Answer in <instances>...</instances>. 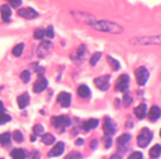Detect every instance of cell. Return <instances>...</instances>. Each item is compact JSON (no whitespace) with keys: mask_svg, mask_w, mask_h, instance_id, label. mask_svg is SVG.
Instances as JSON below:
<instances>
[{"mask_svg":"<svg viewBox=\"0 0 161 159\" xmlns=\"http://www.w3.org/2000/svg\"><path fill=\"white\" fill-rule=\"evenodd\" d=\"M90 27L96 31H99V32H106V33H114V35H119L123 32V27L119 26L114 22H110V21H106V19H96L90 24Z\"/></svg>","mask_w":161,"mask_h":159,"instance_id":"obj_1","label":"cell"},{"mask_svg":"<svg viewBox=\"0 0 161 159\" xmlns=\"http://www.w3.org/2000/svg\"><path fill=\"white\" fill-rule=\"evenodd\" d=\"M161 41L160 36H143V37H134L130 40L131 45H158Z\"/></svg>","mask_w":161,"mask_h":159,"instance_id":"obj_2","label":"cell"},{"mask_svg":"<svg viewBox=\"0 0 161 159\" xmlns=\"http://www.w3.org/2000/svg\"><path fill=\"white\" fill-rule=\"evenodd\" d=\"M52 126L59 130V132H63L67 127L71 126V119L67 115H57V117H52Z\"/></svg>","mask_w":161,"mask_h":159,"instance_id":"obj_3","label":"cell"},{"mask_svg":"<svg viewBox=\"0 0 161 159\" xmlns=\"http://www.w3.org/2000/svg\"><path fill=\"white\" fill-rule=\"evenodd\" d=\"M152 140V132L148 128H142L139 135L137 136V144L139 148H146Z\"/></svg>","mask_w":161,"mask_h":159,"instance_id":"obj_4","label":"cell"},{"mask_svg":"<svg viewBox=\"0 0 161 159\" xmlns=\"http://www.w3.org/2000/svg\"><path fill=\"white\" fill-rule=\"evenodd\" d=\"M136 78H137V84L139 86H144L150 78V72L146 67H138L136 69Z\"/></svg>","mask_w":161,"mask_h":159,"instance_id":"obj_5","label":"cell"},{"mask_svg":"<svg viewBox=\"0 0 161 159\" xmlns=\"http://www.w3.org/2000/svg\"><path fill=\"white\" fill-rule=\"evenodd\" d=\"M85 53H86V48H85V45L84 44H81V45H79L72 53H71V59L75 62V63H81L83 60H84V58H85Z\"/></svg>","mask_w":161,"mask_h":159,"instance_id":"obj_6","label":"cell"},{"mask_svg":"<svg viewBox=\"0 0 161 159\" xmlns=\"http://www.w3.org/2000/svg\"><path fill=\"white\" fill-rule=\"evenodd\" d=\"M129 76L128 74H121L119 78H117V81H116V85H115V90L116 91H120V92H125L128 91L129 89Z\"/></svg>","mask_w":161,"mask_h":159,"instance_id":"obj_7","label":"cell"},{"mask_svg":"<svg viewBox=\"0 0 161 159\" xmlns=\"http://www.w3.org/2000/svg\"><path fill=\"white\" fill-rule=\"evenodd\" d=\"M52 48H53V45H52V43L49 41V40H48V41H43L42 44L37 46V49H36V55L39 58H45L50 53Z\"/></svg>","mask_w":161,"mask_h":159,"instance_id":"obj_8","label":"cell"},{"mask_svg":"<svg viewBox=\"0 0 161 159\" xmlns=\"http://www.w3.org/2000/svg\"><path fill=\"white\" fill-rule=\"evenodd\" d=\"M17 14L19 16V17H22V18H25V19H35L39 14H37V12L35 10V9H32V8H21V9H18V12H17Z\"/></svg>","mask_w":161,"mask_h":159,"instance_id":"obj_9","label":"cell"},{"mask_svg":"<svg viewBox=\"0 0 161 159\" xmlns=\"http://www.w3.org/2000/svg\"><path fill=\"white\" fill-rule=\"evenodd\" d=\"M94 85L102 91L108 90V87H110V76H101V77L94 78Z\"/></svg>","mask_w":161,"mask_h":159,"instance_id":"obj_10","label":"cell"},{"mask_svg":"<svg viewBox=\"0 0 161 159\" xmlns=\"http://www.w3.org/2000/svg\"><path fill=\"white\" fill-rule=\"evenodd\" d=\"M57 101L62 108H69L71 105V94H69V92H66V91L59 92L57 96Z\"/></svg>","mask_w":161,"mask_h":159,"instance_id":"obj_11","label":"cell"},{"mask_svg":"<svg viewBox=\"0 0 161 159\" xmlns=\"http://www.w3.org/2000/svg\"><path fill=\"white\" fill-rule=\"evenodd\" d=\"M103 131L107 136H112L116 134V126L112 122L111 118H106L104 119V123H103Z\"/></svg>","mask_w":161,"mask_h":159,"instance_id":"obj_12","label":"cell"},{"mask_svg":"<svg viewBox=\"0 0 161 159\" xmlns=\"http://www.w3.org/2000/svg\"><path fill=\"white\" fill-rule=\"evenodd\" d=\"M130 135L129 134H124L117 139V148L120 149V151H126L129 144H130Z\"/></svg>","mask_w":161,"mask_h":159,"instance_id":"obj_13","label":"cell"},{"mask_svg":"<svg viewBox=\"0 0 161 159\" xmlns=\"http://www.w3.org/2000/svg\"><path fill=\"white\" fill-rule=\"evenodd\" d=\"M48 86V81H47V78L43 77V76H40L37 80H36V82L34 85V92H42L43 90H45Z\"/></svg>","mask_w":161,"mask_h":159,"instance_id":"obj_14","label":"cell"},{"mask_svg":"<svg viewBox=\"0 0 161 159\" xmlns=\"http://www.w3.org/2000/svg\"><path fill=\"white\" fill-rule=\"evenodd\" d=\"M17 103H18L19 109H25L29 105V103H30V95L27 94V92H25V94L19 95L17 98Z\"/></svg>","mask_w":161,"mask_h":159,"instance_id":"obj_15","label":"cell"},{"mask_svg":"<svg viewBox=\"0 0 161 159\" xmlns=\"http://www.w3.org/2000/svg\"><path fill=\"white\" fill-rule=\"evenodd\" d=\"M64 151V144L63 142H57V145H54V148H53L50 151H49V156H59Z\"/></svg>","mask_w":161,"mask_h":159,"instance_id":"obj_16","label":"cell"},{"mask_svg":"<svg viewBox=\"0 0 161 159\" xmlns=\"http://www.w3.org/2000/svg\"><path fill=\"white\" fill-rule=\"evenodd\" d=\"M0 13H2V18L4 22H9L10 19V16H12V9L9 8V5L7 4H3L0 7Z\"/></svg>","mask_w":161,"mask_h":159,"instance_id":"obj_17","label":"cell"},{"mask_svg":"<svg viewBox=\"0 0 161 159\" xmlns=\"http://www.w3.org/2000/svg\"><path fill=\"white\" fill-rule=\"evenodd\" d=\"M134 114H136V117H137V118L143 119V118L146 117V114H147V105H146L144 103L139 104L138 107H137L136 109H134Z\"/></svg>","mask_w":161,"mask_h":159,"instance_id":"obj_18","label":"cell"},{"mask_svg":"<svg viewBox=\"0 0 161 159\" xmlns=\"http://www.w3.org/2000/svg\"><path fill=\"white\" fill-rule=\"evenodd\" d=\"M77 95L81 99H88L90 96V89L86 85H80L77 87Z\"/></svg>","mask_w":161,"mask_h":159,"instance_id":"obj_19","label":"cell"},{"mask_svg":"<svg viewBox=\"0 0 161 159\" xmlns=\"http://www.w3.org/2000/svg\"><path fill=\"white\" fill-rule=\"evenodd\" d=\"M160 114H161V112H160V108L158 107H156V105L151 107V109L148 110V118H150V121H152V122L157 121V119L160 118Z\"/></svg>","mask_w":161,"mask_h":159,"instance_id":"obj_20","label":"cell"},{"mask_svg":"<svg viewBox=\"0 0 161 159\" xmlns=\"http://www.w3.org/2000/svg\"><path fill=\"white\" fill-rule=\"evenodd\" d=\"M99 125V121L98 119H96V118H90L89 121H86L84 125H83V128H84V131H90V130H93V128H96L97 126Z\"/></svg>","mask_w":161,"mask_h":159,"instance_id":"obj_21","label":"cell"},{"mask_svg":"<svg viewBox=\"0 0 161 159\" xmlns=\"http://www.w3.org/2000/svg\"><path fill=\"white\" fill-rule=\"evenodd\" d=\"M10 137H12V135L9 134V132H4V134H2L0 135V145H3V146H9L10 145Z\"/></svg>","mask_w":161,"mask_h":159,"instance_id":"obj_22","label":"cell"},{"mask_svg":"<svg viewBox=\"0 0 161 159\" xmlns=\"http://www.w3.org/2000/svg\"><path fill=\"white\" fill-rule=\"evenodd\" d=\"M26 151L23 149H14V150H12L10 151V156L13 159H25L26 158Z\"/></svg>","mask_w":161,"mask_h":159,"instance_id":"obj_23","label":"cell"},{"mask_svg":"<svg viewBox=\"0 0 161 159\" xmlns=\"http://www.w3.org/2000/svg\"><path fill=\"white\" fill-rule=\"evenodd\" d=\"M160 154H161V145L160 144H156L155 146H152L151 149H150V155H151V158H158L160 156Z\"/></svg>","mask_w":161,"mask_h":159,"instance_id":"obj_24","label":"cell"},{"mask_svg":"<svg viewBox=\"0 0 161 159\" xmlns=\"http://www.w3.org/2000/svg\"><path fill=\"white\" fill-rule=\"evenodd\" d=\"M42 141L45 144V145H50L56 141V137L53 136L52 134H43L42 135Z\"/></svg>","mask_w":161,"mask_h":159,"instance_id":"obj_25","label":"cell"},{"mask_svg":"<svg viewBox=\"0 0 161 159\" xmlns=\"http://www.w3.org/2000/svg\"><path fill=\"white\" fill-rule=\"evenodd\" d=\"M23 49H25V44H18V45H16L14 48H13V50H12V53H13V55L14 57H21L22 55V53H23Z\"/></svg>","mask_w":161,"mask_h":159,"instance_id":"obj_26","label":"cell"},{"mask_svg":"<svg viewBox=\"0 0 161 159\" xmlns=\"http://www.w3.org/2000/svg\"><path fill=\"white\" fill-rule=\"evenodd\" d=\"M107 62L111 64V67H112L114 71H119V68H120V63H119L117 60H115L112 57H107Z\"/></svg>","mask_w":161,"mask_h":159,"instance_id":"obj_27","label":"cell"},{"mask_svg":"<svg viewBox=\"0 0 161 159\" xmlns=\"http://www.w3.org/2000/svg\"><path fill=\"white\" fill-rule=\"evenodd\" d=\"M32 131H34V135L40 136V135L44 134V127H43L42 125H35L34 128H32Z\"/></svg>","mask_w":161,"mask_h":159,"instance_id":"obj_28","label":"cell"},{"mask_svg":"<svg viewBox=\"0 0 161 159\" xmlns=\"http://www.w3.org/2000/svg\"><path fill=\"white\" fill-rule=\"evenodd\" d=\"M10 115L9 114H7V113H4V112H2L0 113V125H4V123H8L9 121H10Z\"/></svg>","mask_w":161,"mask_h":159,"instance_id":"obj_29","label":"cell"},{"mask_svg":"<svg viewBox=\"0 0 161 159\" xmlns=\"http://www.w3.org/2000/svg\"><path fill=\"white\" fill-rule=\"evenodd\" d=\"M34 37H35L36 40H43V38L45 37V35H44V28H36V31L34 32Z\"/></svg>","mask_w":161,"mask_h":159,"instance_id":"obj_30","label":"cell"},{"mask_svg":"<svg viewBox=\"0 0 161 159\" xmlns=\"http://www.w3.org/2000/svg\"><path fill=\"white\" fill-rule=\"evenodd\" d=\"M13 139H14L16 142H22L23 141V135H22V132L16 130L14 132H13Z\"/></svg>","mask_w":161,"mask_h":159,"instance_id":"obj_31","label":"cell"},{"mask_svg":"<svg viewBox=\"0 0 161 159\" xmlns=\"http://www.w3.org/2000/svg\"><path fill=\"white\" fill-rule=\"evenodd\" d=\"M64 159H83V155L79 151H72L70 154H67V156Z\"/></svg>","mask_w":161,"mask_h":159,"instance_id":"obj_32","label":"cell"},{"mask_svg":"<svg viewBox=\"0 0 161 159\" xmlns=\"http://www.w3.org/2000/svg\"><path fill=\"white\" fill-rule=\"evenodd\" d=\"M44 35H45L47 38H53L54 37V31H53L52 26H49L48 28H44Z\"/></svg>","mask_w":161,"mask_h":159,"instance_id":"obj_33","label":"cell"},{"mask_svg":"<svg viewBox=\"0 0 161 159\" xmlns=\"http://www.w3.org/2000/svg\"><path fill=\"white\" fill-rule=\"evenodd\" d=\"M101 57H102V53H94V54H93V57L90 58V64H92V65H96Z\"/></svg>","mask_w":161,"mask_h":159,"instance_id":"obj_34","label":"cell"},{"mask_svg":"<svg viewBox=\"0 0 161 159\" xmlns=\"http://www.w3.org/2000/svg\"><path fill=\"white\" fill-rule=\"evenodd\" d=\"M30 77H31V74H30L29 71H23L21 73V80H22L23 82H29L30 81Z\"/></svg>","mask_w":161,"mask_h":159,"instance_id":"obj_35","label":"cell"},{"mask_svg":"<svg viewBox=\"0 0 161 159\" xmlns=\"http://www.w3.org/2000/svg\"><path fill=\"white\" fill-rule=\"evenodd\" d=\"M8 3L12 8H19L22 4V0H8Z\"/></svg>","mask_w":161,"mask_h":159,"instance_id":"obj_36","label":"cell"},{"mask_svg":"<svg viewBox=\"0 0 161 159\" xmlns=\"http://www.w3.org/2000/svg\"><path fill=\"white\" fill-rule=\"evenodd\" d=\"M131 103H133V98L128 94V92H125V96H124V105H125V107H129Z\"/></svg>","mask_w":161,"mask_h":159,"instance_id":"obj_37","label":"cell"},{"mask_svg":"<svg viewBox=\"0 0 161 159\" xmlns=\"http://www.w3.org/2000/svg\"><path fill=\"white\" fill-rule=\"evenodd\" d=\"M128 159H143V155H142L141 151H134V153H131V154L129 155Z\"/></svg>","mask_w":161,"mask_h":159,"instance_id":"obj_38","label":"cell"},{"mask_svg":"<svg viewBox=\"0 0 161 159\" xmlns=\"http://www.w3.org/2000/svg\"><path fill=\"white\" fill-rule=\"evenodd\" d=\"M111 145H112V142H111V139L108 137L106 140V148H111Z\"/></svg>","mask_w":161,"mask_h":159,"instance_id":"obj_39","label":"cell"},{"mask_svg":"<svg viewBox=\"0 0 161 159\" xmlns=\"http://www.w3.org/2000/svg\"><path fill=\"white\" fill-rule=\"evenodd\" d=\"M75 144H76V145H83V144H84V140H83V139H77V140L75 141Z\"/></svg>","mask_w":161,"mask_h":159,"instance_id":"obj_40","label":"cell"},{"mask_svg":"<svg viewBox=\"0 0 161 159\" xmlns=\"http://www.w3.org/2000/svg\"><path fill=\"white\" fill-rule=\"evenodd\" d=\"M97 142H98L97 140H92V144H90V146H92L93 149H94V148L97 146Z\"/></svg>","mask_w":161,"mask_h":159,"instance_id":"obj_41","label":"cell"},{"mask_svg":"<svg viewBox=\"0 0 161 159\" xmlns=\"http://www.w3.org/2000/svg\"><path fill=\"white\" fill-rule=\"evenodd\" d=\"M32 159H39V153L37 151H34L32 153Z\"/></svg>","mask_w":161,"mask_h":159,"instance_id":"obj_42","label":"cell"},{"mask_svg":"<svg viewBox=\"0 0 161 159\" xmlns=\"http://www.w3.org/2000/svg\"><path fill=\"white\" fill-rule=\"evenodd\" d=\"M110 159H121V155H119V154H115V155H112Z\"/></svg>","mask_w":161,"mask_h":159,"instance_id":"obj_43","label":"cell"},{"mask_svg":"<svg viewBox=\"0 0 161 159\" xmlns=\"http://www.w3.org/2000/svg\"><path fill=\"white\" fill-rule=\"evenodd\" d=\"M2 112H4V104L0 101V113H2Z\"/></svg>","mask_w":161,"mask_h":159,"instance_id":"obj_44","label":"cell"}]
</instances>
